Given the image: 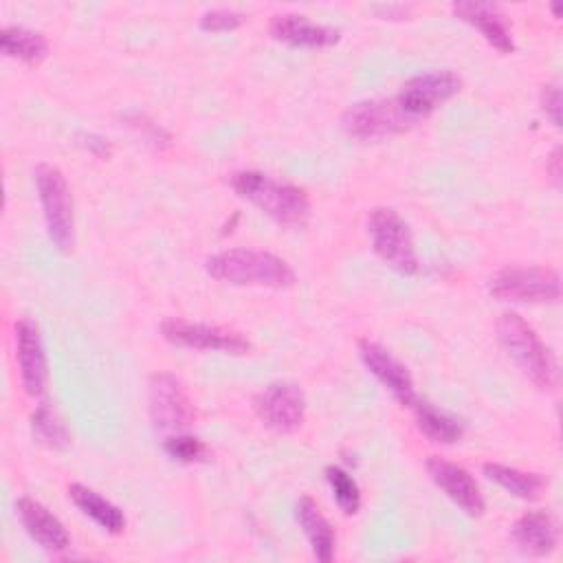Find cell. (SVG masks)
Here are the masks:
<instances>
[{
    "instance_id": "17",
    "label": "cell",
    "mask_w": 563,
    "mask_h": 563,
    "mask_svg": "<svg viewBox=\"0 0 563 563\" xmlns=\"http://www.w3.org/2000/svg\"><path fill=\"white\" fill-rule=\"evenodd\" d=\"M268 31L279 42H286L290 46H308V48L332 46L341 37L339 29L312 22L308 15H301V13L273 15Z\"/></svg>"
},
{
    "instance_id": "15",
    "label": "cell",
    "mask_w": 563,
    "mask_h": 563,
    "mask_svg": "<svg viewBox=\"0 0 563 563\" xmlns=\"http://www.w3.org/2000/svg\"><path fill=\"white\" fill-rule=\"evenodd\" d=\"M15 510L26 534L46 552L59 554L70 545V534L64 523L37 499L20 497L15 501Z\"/></svg>"
},
{
    "instance_id": "2",
    "label": "cell",
    "mask_w": 563,
    "mask_h": 563,
    "mask_svg": "<svg viewBox=\"0 0 563 563\" xmlns=\"http://www.w3.org/2000/svg\"><path fill=\"white\" fill-rule=\"evenodd\" d=\"M205 268L213 279L233 286L288 288L297 279L295 271L286 260L255 249L218 251L207 257Z\"/></svg>"
},
{
    "instance_id": "25",
    "label": "cell",
    "mask_w": 563,
    "mask_h": 563,
    "mask_svg": "<svg viewBox=\"0 0 563 563\" xmlns=\"http://www.w3.org/2000/svg\"><path fill=\"white\" fill-rule=\"evenodd\" d=\"M325 479L330 484V490L339 504V508L345 515H356L361 508V490L356 479L341 466H325Z\"/></svg>"
},
{
    "instance_id": "7",
    "label": "cell",
    "mask_w": 563,
    "mask_h": 563,
    "mask_svg": "<svg viewBox=\"0 0 563 563\" xmlns=\"http://www.w3.org/2000/svg\"><path fill=\"white\" fill-rule=\"evenodd\" d=\"M488 290L501 301L548 303L561 297V277L548 266H504L490 277Z\"/></svg>"
},
{
    "instance_id": "20",
    "label": "cell",
    "mask_w": 563,
    "mask_h": 563,
    "mask_svg": "<svg viewBox=\"0 0 563 563\" xmlns=\"http://www.w3.org/2000/svg\"><path fill=\"white\" fill-rule=\"evenodd\" d=\"M68 497L86 517H90L106 532H110V534L123 532V528H125L123 510L117 504H112L110 499H106L103 495H99L97 490H92L84 484H70Z\"/></svg>"
},
{
    "instance_id": "23",
    "label": "cell",
    "mask_w": 563,
    "mask_h": 563,
    "mask_svg": "<svg viewBox=\"0 0 563 563\" xmlns=\"http://www.w3.org/2000/svg\"><path fill=\"white\" fill-rule=\"evenodd\" d=\"M411 407H413V416H416V427L429 440L440 442V444H455L464 435L462 424L446 411L438 409L435 405H431L427 400H416Z\"/></svg>"
},
{
    "instance_id": "12",
    "label": "cell",
    "mask_w": 563,
    "mask_h": 563,
    "mask_svg": "<svg viewBox=\"0 0 563 563\" xmlns=\"http://www.w3.org/2000/svg\"><path fill=\"white\" fill-rule=\"evenodd\" d=\"M358 356L363 365L369 369V374L405 407H411L418 396H416V385L409 374V369L380 343L361 339L358 341Z\"/></svg>"
},
{
    "instance_id": "11",
    "label": "cell",
    "mask_w": 563,
    "mask_h": 563,
    "mask_svg": "<svg viewBox=\"0 0 563 563\" xmlns=\"http://www.w3.org/2000/svg\"><path fill=\"white\" fill-rule=\"evenodd\" d=\"M253 409L264 427L277 433H292L303 424L306 396L290 380H275L253 398Z\"/></svg>"
},
{
    "instance_id": "8",
    "label": "cell",
    "mask_w": 563,
    "mask_h": 563,
    "mask_svg": "<svg viewBox=\"0 0 563 563\" xmlns=\"http://www.w3.org/2000/svg\"><path fill=\"white\" fill-rule=\"evenodd\" d=\"M343 130L354 139H385L409 130L411 121L398 101L391 99H363L352 103L341 117Z\"/></svg>"
},
{
    "instance_id": "5",
    "label": "cell",
    "mask_w": 563,
    "mask_h": 563,
    "mask_svg": "<svg viewBox=\"0 0 563 563\" xmlns=\"http://www.w3.org/2000/svg\"><path fill=\"white\" fill-rule=\"evenodd\" d=\"M367 233L374 253L400 275L418 273V253L409 224L389 207L372 209L367 218Z\"/></svg>"
},
{
    "instance_id": "6",
    "label": "cell",
    "mask_w": 563,
    "mask_h": 563,
    "mask_svg": "<svg viewBox=\"0 0 563 563\" xmlns=\"http://www.w3.org/2000/svg\"><path fill=\"white\" fill-rule=\"evenodd\" d=\"M147 411L152 427L161 433H183L196 420V407L183 380L172 372H156L147 385Z\"/></svg>"
},
{
    "instance_id": "3",
    "label": "cell",
    "mask_w": 563,
    "mask_h": 563,
    "mask_svg": "<svg viewBox=\"0 0 563 563\" xmlns=\"http://www.w3.org/2000/svg\"><path fill=\"white\" fill-rule=\"evenodd\" d=\"M497 336L506 354L539 389H554L556 363L548 345L539 339L534 328L517 312H504L497 319Z\"/></svg>"
},
{
    "instance_id": "1",
    "label": "cell",
    "mask_w": 563,
    "mask_h": 563,
    "mask_svg": "<svg viewBox=\"0 0 563 563\" xmlns=\"http://www.w3.org/2000/svg\"><path fill=\"white\" fill-rule=\"evenodd\" d=\"M231 187L282 227L301 229L310 218V198L306 189L292 183L277 180L264 172L242 169L231 176Z\"/></svg>"
},
{
    "instance_id": "24",
    "label": "cell",
    "mask_w": 563,
    "mask_h": 563,
    "mask_svg": "<svg viewBox=\"0 0 563 563\" xmlns=\"http://www.w3.org/2000/svg\"><path fill=\"white\" fill-rule=\"evenodd\" d=\"M31 431H33V438L48 449L64 451L70 444V433L64 420L46 402L37 405V409L31 413Z\"/></svg>"
},
{
    "instance_id": "10",
    "label": "cell",
    "mask_w": 563,
    "mask_h": 563,
    "mask_svg": "<svg viewBox=\"0 0 563 563\" xmlns=\"http://www.w3.org/2000/svg\"><path fill=\"white\" fill-rule=\"evenodd\" d=\"M161 334L178 347L189 350H211V352H227V354H246L251 350V341L235 330L222 325H209L187 319H165L161 323Z\"/></svg>"
},
{
    "instance_id": "4",
    "label": "cell",
    "mask_w": 563,
    "mask_h": 563,
    "mask_svg": "<svg viewBox=\"0 0 563 563\" xmlns=\"http://www.w3.org/2000/svg\"><path fill=\"white\" fill-rule=\"evenodd\" d=\"M37 198L42 205V216L46 224L48 240L64 253L75 244V216H73V196L66 183V176L59 167L51 163H40L33 169Z\"/></svg>"
},
{
    "instance_id": "16",
    "label": "cell",
    "mask_w": 563,
    "mask_h": 563,
    "mask_svg": "<svg viewBox=\"0 0 563 563\" xmlns=\"http://www.w3.org/2000/svg\"><path fill=\"white\" fill-rule=\"evenodd\" d=\"M451 11L455 18H460L462 22L475 26L484 40L495 46L501 53H512L515 51V42H512V33L506 20V13L501 11V7L493 4V2H473V0H460L451 4Z\"/></svg>"
},
{
    "instance_id": "18",
    "label": "cell",
    "mask_w": 563,
    "mask_h": 563,
    "mask_svg": "<svg viewBox=\"0 0 563 563\" xmlns=\"http://www.w3.org/2000/svg\"><path fill=\"white\" fill-rule=\"evenodd\" d=\"M512 539L521 552L532 556H545L559 543V526L550 512L528 510L515 521Z\"/></svg>"
},
{
    "instance_id": "26",
    "label": "cell",
    "mask_w": 563,
    "mask_h": 563,
    "mask_svg": "<svg viewBox=\"0 0 563 563\" xmlns=\"http://www.w3.org/2000/svg\"><path fill=\"white\" fill-rule=\"evenodd\" d=\"M163 449L169 457L191 464V462H200L207 455V444L196 438V435H187V433H174L167 435V440L163 442Z\"/></svg>"
},
{
    "instance_id": "13",
    "label": "cell",
    "mask_w": 563,
    "mask_h": 563,
    "mask_svg": "<svg viewBox=\"0 0 563 563\" xmlns=\"http://www.w3.org/2000/svg\"><path fill=\"white\" fill-rule=\"evenodd\" d=\"M424 466H427V473L433 479V484L455 506H460L466 515L479 517L484 512L486 504H484L482 490H479L477 482L473 479V475L464 466H460L455 462H449L440 455H431Z\"/></svg>"
},
{
    "instance_id": "22",
    "label": "cell",
    "mask_w": 563,
    "mask_h": 563,
    "mask_svg": "<svg viewBox=\"0 0 563 563\" xmlns=\"http://www.w3.org/2000/svg\"><path fill=\"white\" fill-rule=\"evenodd\" d=\"M0 48L7 57L24 64H40L48 55V40L26 26H4L0 31Z\"/></svg>"
},
{
    "instance_id": "19",
    "label": "cell",
    "mask_w": 563,
    "mask_h": 563,
    "mask_svg": "<svg viewBox=\"0 0 563 563\" xmlns=\"http://www.w3.org/2000/svg\"><path fill=\"white\" fill-rule=\"evenodd\" d=\"M295 517L312 548L314 559L321 563H330L334 559L336 534H334L332 523L321 512L319 504L312 497H301L295 506Z\"/></svg>"
},
{
    "instance_id": "28",
    "label": "cell",
    "mask_w": 563,
    "mask_h": 563,
    "mask_svg": "<svg viewBox=\"0 0 563 563\" xmlns=\"http://www.w3.org/2000/svg\"><path fill=\"white\" fill-rule=\"evenodd\" d=\"M541 108L554 125H561V88L559 84H548L541 90Z\"/></svg>"
},
{
    "instance_id": "14",
    "label": "cell",
    "mask_w": 563,
    "mask_h": 563,
    "mask_svg": "<svg viewBox=\"0 0 563 563\" xmlns=\"http://www.w3.org/2000/svg\"><path fill=\"white\" fill-rule=\"evenodd\" d=\"M15 361L24 391L40 398L46 389V354L37 325L31 319H20L15 323Z\"/></svg>"
},
{
    "instance_id": "27",
    "label": "cell",
    "mask_w": 563,
    "mask_h": 563,
    "mask_svg": "<svg viewBox=\"0 0 563 563\" xmlns=\"http://www.w3.org/2000/svg\"><path fill=\"white\" fill-rule=\"evenodd\" d=\"M244 15L235 9H227V7H216V9H209L200 15V29L202 31H211V33H218V31H233L242 24Z\"/></svg>"
},
{
    "instance_id": "21",
    "label": "cell",
    "mask_w": 563,
    "mask_h": 563,
    "mask_svg": "<svg viewBox=\"0 0 563 563\" xmlns=\"http://www.w3.org/2000/svg\"><path fill=\"white\" fill-rule=\"evenodd\" d=\"M484 475L495 482L497 486H501L506 493L532 501L539 499L548 486V479L539 473H530V471H521L515 466H506V464H497V462H486L484 464Z\"/></svg>"
},
{
    "instance_id": "9",
    "label": "cell",
    "mask_w": 563,
    "mask_h": 563,
    "mask_svg": "<svg viewBox=\"0 0 563 563\" xmlns=\"http://www.w3.org/2000/svg\"><path fill=\"white\" fill-rule=\"evenodd\" d=\"M460 88L462 79L453 70H431L407 79L394 99L402 112L418 123L451 97H455Z\"/></svg>"
},
{
    "instance_id": "29",
    "label": "cell",
    "mask_w": 563,
    "mask_h": 563,
    "mask_svg": "<svg viewBox=\"0 0 563 563\" xmlns=\"http://www.w3.org/2000/svg\"><path fill=\"white\" fill-rule=\"evenodd\" d=\"M548 172L552 176V180L559 185L561 183V147H554L548 161Z\"/></svg>"
}]
</instances>
